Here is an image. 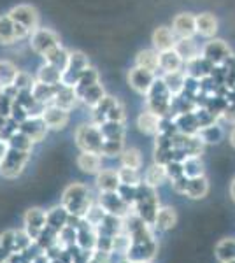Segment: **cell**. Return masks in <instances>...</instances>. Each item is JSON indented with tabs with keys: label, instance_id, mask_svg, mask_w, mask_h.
Instances as JSON below:
<instances>
[{
	"label": "cell",
	"instance_id": "6da1fadb",
	"mask_svg": "<svg viewBox=\"0 0 235 263\" xmlns=\"http://www.w3.org/2000/svg\"><path fill=\"white\" fill-rule=\"evenodd\" d=\"M92 193L89 188L84 182H70L62 193V207L67 211L70 216H78L83 219L84 213L88 211V207L92 205Z\"/></svg>",
	"mask_w": 235,
	"mask_h": 263
},
{
	"label": "cell",
	"instance_id": "7a4b0ae2",
	"mask_svg": "<svg viewBox=\"0 0 235 263\" xmlns=\"http://www.w3.org/2000/svg\"><path fill=\"white\" fill-rule=\"evenodd\" d=\"M146 109L158 114L160 118H170V109H172V97L167 90L161 76L156 74L155 81L149 86L146 95Z\"/></svg>",
	"mask_w": 235,
	"mask_h": 263
},
{
	"label": "cell",
	"instance_id": "3957f363",
	"mask_svg": "<svg viewBox=\"0 0 235 263\" xmlns=\"http://www.w3.org/2000/svg\"><path fill=\"white\" fill-rule=\"evenodd\" d=\"M158 207H160V202H158V197H156V190L149 188L144 182H140L137 186L135 202H134V205H132L134 213L137 214L140 219H144L146 223L153 224L155 223Z\"/></svg>",
	"mask_w": 235,
	"mask_h": 263
},
{
	"label": "cell",
	"instance_id": "277c9868",
	"mask_svg": "<svg viewBox=\"0 0 235 263\" xmlns=\"http://www.w3.org/2000/svg\"><path fill=\"white\" fill-rule=\"evenodd\" d=\"M74 141H76V146H78L81 151L98 153V155H100L104 137H102L100 128H98L95 123H81L78 128H76Z\"/></svg>",
	"mask_w": 235,
	"mask_h": 263
},
{
	"label": "cell",
	"instance_id": "5b68a950",
	"mask_svg": "<svg viewBox=\"0 0 235 263\" xmlns=\"http://www.w3.org/2000/svg\"><path fill=\"white\" fill-rule=\"evenodd\" d=\"M30 155L32 153L28 151H18L7 147L6 156L0 162V176L6 177V179H18L21 174H23L27 163L30 162Z\"/></svg>",
	"mask_w": 235,
	"mask_h": 263
},
{
	"label": "cell",
	"instance_id": "8992f818",
	"mask_svg": "<svg viewBox=\"0 0 235 263\" xmlns=\"http://www.w3.org/2000/svg\"><path fill=\"white\" fill-rule=\"evenodd\" d=\"M28 44L33 53H37L39 57H44L48 51L62 46V41H60V35L55 30L46 28V27H39L37 30H33L30 33Z\"/></svg>",
	"mask_w": 235,
	"mask_h": 263
},
{
	"label": "cell",
	"instance_id": "52a82bcc",
	"mask_svg": "<svg viewBox=\"0 0 235 263\" xmlns=\"http://www.w3.org/2000/svg\"><path fill=\"white\" fill-rule=\"evenodd\" d=\"M23 224L25 233L32 239V242H37L42 232L48 228V214L41 207H30L27 213L23 214Z\"/></svg>",
	"mask_w": 235,
	"mask_h": 263
},
{
	"label": "cell",
	"instance_id": "ba28073f",
	"mask_svg": "<svg viewBox=\"0 0 235 263\" xmlns=\"http://www.w3.org/2000/svg\"><path fill=\"white\" fill-rule=\"evenodd\" d=\"M88 67H89V60L83 51H69V60H67L65 69L62 70V84L74 86L78 78Z\"/></svg>",
	"mask_w": 235,
	"mask_h": 263
},
{
	"label": "cell",
	"instance_id": "9c48e42d",
	"mask_svg": "<svg viewBox=\"0 0 235 263\" xmlns=\"http://www.w3.org/2000/svg\"><path fill=\"white\" fill-rule=\"evenodd\" d=\"M7 16H9L14 23L23 25V27L30 32L37 30V28L41 27L39 11H37L33 6H30V4H18V6H14L9 12H7Z\"/></svg>",
	"mask_w": 235,
	"mask_h": 263
},
{
	"label": "cell",
	"instance_id": "30bf717a",
	"mask_svg": "<svg viewBox=\"0 0 235 263\" xmlns=\"http://www.w3.org/2000/svg\"><path fill=\"white\" fill-rule=\"evenodd\" d=\"M200 54H202L207 62H211L214 67L223 65V63H226L233 57L230 46L221 39H211L209 42H206L202 51H200Z\"/></svg>",
	"mask_w": 235,
	"mask_h": 263
},
{
	"label": "cell",
	"instance_id": "8fae6325",
	"mask_svg": "<svg viewBox=\"0 0 235 263\" xmlns=\"http://www.w3.org/2000/svg\"><path fill=\"white\" fill-rule=\"evenodd\" d=\"M98 203L104 207V211L111 216H118V218L125 219L132 213V207L123 200L118 195V192H100L98 195Z\"/></svg>",
	"mask_w": 235,
	"mask_h": 263
},
{
	"label": "cell",
	"instance_id": "7c38bea8",
	"mask_svg": "<svg viewBox=\"0 0 235 263\" xmlns=\"http://www.w3.org/2000/svg\"><path fill=\"white\" fill-rule=\"evenodd\" d=\"M156 251L158 246L155 239L148 240V242H132L125 258L128 263H151L153 258L156 256Z\"/></svg>",
	"mask_w": 235,
	"mask_h": 263
},
{
	"label": "cell",
	"instance_id": "4fadbf2b",
	"mask_svg": "<svg viewBox=\"0 0 235 263\" xmlns=\"http://www.w3.org/2000/svg\"><path fill=\"white\" fill-rule=\"evenodd\" d=\"M42 121H44L48 130H63L70 121V114L65 109H60L57 105L49 104L44 107V111L41 114Z\"/></svg>",
	"mask_w": 235,
	"mask_h": 263
},
{
	"label": "cell",
	"instance_id": "5bb4252c",
	"mask_svg": "<svg viewBox=\"0 0 235 263\" xmlns=\"http://www.w3.org/2000/svg\"><path fill=\"white\" fill-rule=\"evenodd\" d=\"M156 74L149 70H144V69H139V67H132L126 74V81L130 84V88L134 91H137L139 95H146L149 86L155 81Z\"/></svg>",
	"mask_w": 235,
	"mask_h": 263
},
{
	"label": "cell",
	"instance_id": "9a60e30c",
	"mask_svg": "<svg viewBox=\"0 0 235 263\" xmlns=\"http://www.w3.org/2000/svg\"><path fill=\"white\" fill-rule=\"evenodd\" d=\"M174 35L177 39H193L196 35V27H195V14L191 12H179L176 18L172 20V28Z\"/></svg>",
	"mask_w": 235,
	"mask_h": 263
},
{
	"label": "cell",
	"instance_id": "2e32d148",
	"mask_svg": "<svg viewBox=\"0 0 235 263\" xmlns=\"http://www.w3.org/2000/svg\"><path fill=\"white\" fill-rule=\"evenodd\" d=\"M20 130L23 132L33 144L44 141L46 135H48V132H49L46 128V125L41 116H28L27 120L20 123Z\"/></svg>",
	"mask_w": 235,
	"mask_h": 263
},
{
	"label": "cell",
	"instance_id": "e0dca14e",
	"mask_svg": "<svg viewBox=\"0 0 235 263\" xmlns=\"http://www.w3.org/2000/svg\"><path fill=\"white\" fill-rule=\"evenodd\" d=\"M185 74L190 76V78L193 79H206L209 76L212 74V70H214V65H212L211 62H207L206 58L202 57V54H198V57L191 58V60L185 62Z\"/></svg>",
	"mask_w": 235,
	"mask_h": 263
},
{
	"label": "cell",
	"instance_id": "ac0fdd59",
	"mask_svg": "<svg viewBox=\"0 0 235 263\" xmlns=\"http://www.w3.org/2000/svg\"><path fill=\"white\" fill-rule=\"evenodd\" d=\"M185 69V60L179 57L176 49H167L158 53V70L164 74H170V72H179Z\"/></svg>",
	"mask_w": 235,
	"mask_h": 263
},
{
	"label": "cell",
	"instance_id": "d6986e66",
	"mask_svg": "<svg viewBox=\"0 0 235 263\" xmlns=\"http://www.w3.org/2000/svg\"><path fill=\"white\" fill-rule=\"evenodd\" d=\"M102 156L98 153H88V151H81L76 158V163H78V168L81 172L88 174V176H97L98 172L104 168L102 165Z\"/></svg>",
	"mask_w": 235,
	"mask_h": 263
},
{
	"label": "cell",
	"instance_id": "ffe728a7",
	"mask_svg": "<svg viewBox=\"0 0 235 263\" xmlns=\"http://www.w3.org/2000/svg\"><path fill=\"white\" fill-rule=\"evenodd\" d=\"M79 97L76 95L74 88L67 86V84H60L57 93H55V99H53V105H57L60 109H65V111H72L74 107H78L79 104Z\"/></svg>",
	"mask_w": 235,
	"mask_h": 263
},
{
	"label": "cell",
	"instance_id": "44dd1931",
	"mask_svg": "<svg viewBox=\"0 0 235 263\" xmlns=\"http://www.w3.org/2000/svg\"><path fill=\"white\" fill-rule=\"evenodd\" d=\"M176 41H177V37L174 35V32L170 30L169 27H158L155 28V32H153V35H151L153 49L158 51V53L167 51V49H174Z\"/></svg>",
	"mask_w": 235,
	"mask_h": 263
},
{
	"label": "cell",
	"instance_id": "7402d4cb",
	"mask_svg": "<svg viewBox=\"0 0 235 263\" xmlns=\"http://www.w3.org/2000/svg\"><path fill=\"white\" fill-rule=\"evenodd\" d=\"M195 27L198 35L206 37V39H212L218 32V20L211 12H202V14L195 16Z\"/></svg>",
	"mask_w": 235,
	"mask_h": 263
},
{
	"label": "cell",
	"instance_id": "603a6c76",
	"mask_svg": "<svg viewBox=\"0 0 235 263\" xmlns=\"http://www.w3.org/2000/svg\"><path fill=\"white\" fill-rule=\"evenodd\" d=\"M176 125V128L179 134H186V135H196V132L200 130V125L196 121L195 112H181V114H174L170 116Z\"/></svg>",
	"mask_w": 235,
	"mask_h": 263
},
{
	"label": "cell",
	"instance_id": "cb8c5ba5",
	"mask_svg": "<svg viewBox=\"0 0 235 263\" xmlns=\"http://www.w3.org/2000/svg\"><path fill=\"white\" fill-rule=\"evenodd\" d=\"M95 184L98 192H116L119 188L118 171L116 168H102L95 176Z\"/></svg>",
	"mask_w": 235,
	"mask_h": 263
},
{
	"label": "cell",
	"instance_id": "d4e9b609",
	"mask_svg": "<svg viewBox=\"0 0 235 263\" xmlns=\"http://www.w3.org/2000/svg\"><path fill=\"white\" fill-rule=\"evenodd\" d=\"M160 121L161 118L158 114L149 111V109H144L137 116V128L146 135H156L158 128H160Z\"/></svg>",
	"mask_w": 235,
	"mask_h": 263
},
{
	"label": "cell",
	"instance_id": "484cf974",
	"mask_svg": "<svg viewBox=\"0 0 235 263\" xmlns=\"http://www.w3.org/2000/svg\"><path fill=\"white\" fill-rule=\"evenodd\" d=\"M155 224L156 228H160V230H172L174 227L177 224V213L174 207L170 205H165V207H158L156 211V216H155Z\"/></svg>",
	"mask_w": 235,
	"mask_h": 263
},
{
	"label": "cell",
	"instance_id": "4316f807",
	"mask_svg": "<svg viewBox=\"0 0 235 263\" xmlns=\"http://www.w3.org/2000/svg\"><path fill=\"white\" fill-rule=\"evenodd\" d=\"M97 83H100V76H98V70L95 69V67H92L89 65L88 69H84L83 70V74L78 78V81L74 83V91H76V95L79 97V100H81V95H83L84 91L88 90L89 86H93V84H97Z\"/></svg>",
	"mask_w": 235,
	"mask_h": 263
},
{
	"label": "cell",
	"instance_id": "83f0119b",
	"mask_svg": "<svg viewBox=\"0 0 235 263\" xmlns=\"http://www.w3.org/2000/svg\"><path fill=\"white\" fill-rule=\"evenodd\" d=\"M209 193V181L206 176L193 177V179H188V186L185 195L191 200H200V198H206Z\"/></svg>",
	"mask_w": 235,
	"mask_h": 263
},
{
	"label": "cell",
	"instance_id": "f1b7e54d",
	"mask_svg": "<svg viewBox=\"0 0 235 263\" xmlns=\"http://www.w3.org/2000/svg\"><path fill=\"white\" fill-rule=\"evenodd\" d=\"M60 84H62V83H60ZM60 84H44V83L35 81V84H33V88L30 91H32L33 99L39 102V104L49 105V104H53L55 93H57Z\"/></svg>",
	"mask_w": 235,
	"mask_h": 263
},
{
	"label": "cell",
	"instance_id": "f546056e",
	"mask_svg": "<svg viewBox=\"0 0 235 263\" xmlns=\"http://www.w3.org/2000/svg\"><path fill=\"white\" fill-rule=\"evenodd\" d=\"M161 79H164V83H165L167 90H169V93H170V97L183 95V90H185V81H186L185 70L164 74V76H161Z\"/></svg>",
	"mask_w": 235,
	"mask_h": 263
},
{
	"label": "cell",
	"instance_id": "4dcf8cb0",
	"mask_svg": "<svg viewBox=\"0 0 235 263\" xmlns=\"http://www.w3.org/2000/svg\"><path fill=\"white\" fill-rule=\"evenodd\" d=\"M135 67L156 74V72H158V51H155V49H140L137 53V57H135Z\"/></svg>",
	"mask_w": 235,
	"mask_h": 263
},
{
	"label": "cell",
	"instance_id": "1f68e13d",
	"mask_svg": "<svg viewBox=\"0 0 235 263\" xmlns=\"http://www.w3.org/2000/svg\"><path fill=\"white\" fill-rule=\"evenodd\" d=\"M104 141H125V123L104 121L98 125Z\"/></svg>",
	"mask_w": 235,
	"mask_h": 263
},
{
	"label": "cell",
	"instance_id": "d6a6232c",
	"mask_svg": "<svg viewBox=\"0 0 235 263\" xmlns=\"http://www.w3.org/2000/svg\"><path fill=\"white\" fill-rule=\"evenodd\" d=\"M116 100L118 99H114V97L105 95L97 105H93V107H92V123H95V125L98 126V125H102V123L107 120L109 109L116 104Z\"/></svg>",
	"mask_w": 235,
	"mask_h": 263
},
{
	"label": "cell",
	"instance_id": "836d02e7",
	"mask_svg": "<svg viewBox=\"0 0 235 263\" xmlns=\"http://www.w3.org/2000/svg\"><path fill=\"white\" fill-rule=\"evenodd\" d=\"M165 181H167L165 165H160V163H153L146 171V174H144V179H142L144 184L149 186V188H155V190L158 186L164 184Z\"/></svg>",
	"mask_w": 235,
	"mask_h": 263
},
{
	"label": "cell",
	"instance_id": "e575fe53",
	"mask_svg": "<svg viewBox=\"0 0 235 263\" xmlns=\"http://www.w3.org/2000/svg\"><path fill=\"white\" fill-rule=\"evenodd\" d=\"M214 254L220 263H226L235 260V239L233 237H225L216 244Z\"/></svg>",
	"mask_w": 235,
	"mask_h": 263
},
{
	"label": "cell",
	"instance_id": "d590c367",
	"mask_svg": "<svg viewBox=\"0 0 235 263\" xmlns=\"http://www.w3.org/2000/svg\"><path fill=\"white\" fill-rule=\"evenodd\" d=\"M118 158H119L121 167L135 168V171H139V168L142 167V153H140L137 147H123L121 155H119Z\"/></svg>",
	"mask_w": 235,
	"mask_h": 263
},
{
	"label": "cell",
	"instance_id": "8d00e7d4",
	"mask_svg": "<svg viewBox=\"0 0 235 263\" xmlns=\"http://www.w3.org/2000/svg\"><path fill=\"white\" fill-rule=\"evenodd\" d=\"M181 165H183V174H185L188 179L206 176V167H204V162L200 160V156H186L181 162Z\"/></svg>",
	"mask_w": 235,
	"mask_h": 263
},
{
	"label": "cell",
	"instance_id": "74e56055",
	"mask_svg": "<svg viewBox=\"0 0 235 263\" xmlns=\"http://www.w3.org/2000/svg\"><path fill=\"white\" fill-rule=\"evenodd\" d=\"M35 81L44 83V84H60L62 83V70L55 69L53 65L44 62L39 69H37Z\"/></svg>",
	"mask_w": 235,
	"mask_h": 263
},
{
	"label": "cell",
	"instance_id": "f35d334b",
	"mask_svg": "<svg viewBox=\"0 0 235 263\" xmlns=\"http://www.w3.org/2000/svg\"><path fill=\"white\" fill-rule=\"evenodd\" d=\"M46 214H48V228H49V230L58 233L67 224L69 213H67L62 205H57V207H53V209L46 211Z\"/></svg>",
	"mask_w": 235,
	"mask_h": 263
},
{
	"label": "cell",
	"instance_id": "ab89813d",
	"mask_svg": "<svg viewBox=\"0 0 235 263\" xmlns=\"http://www.w3.org/2000/svg\"><path fill=\"white\" fill-rule=\"evenodd\" d=\"M223 135H225V132L218 123H211V125H207V126H202V128L196 132V137L204 144H218L223 139Z\"/></svg>",
	"mask_w": 235,
	"mask_h": 263
},
{
	"label": "cell",
	"instance_id": "60d3db41",
	"mask_svg": "<svg viewBox=\"0 0 235 263\" xmlns=\"http://www.w3.org/2000/svg\"><path fill=\"white\" fill-rule=\"evenodd\" d=\"M0 44H2V46H12V44H16L14 21H12L7 14L0 16Z\"/></svg>",
	"mask_w": 235,
	"mask_h": 263
},
{
	"label": "cell",
	"instance_id": "b9f144b4",
	"mask_svg": "<svg viewBox=\"0 0 235 263\" xmlns=\"http://www.w3.org/2000/svg\"><path fill=\"white\" fill-rule=\"evenodd\" d=\"M42 58H44L46 63L53 65L55 69L63 70V69H65V65H67V60H69V51L63 49L62 46H58V48L48 51V53H46Z\"/></svg>",
	"mask_w": 235,
	"mask_h": 263
},
{
	"label": "cell",
	"instance_id": "7bdbcfd3",
	"mask_svg": "<svg viewBox=\"0 0 235 263\" xmlns=\"http://www.w3.org/2000/svg\"><path fill=\"white\" fill-rule=\"evenodd\" d=\"M174 49L177 51L179 57H181L185 62L191 60V58H195V57H198V54H200L198 46L195 44L193 39H177Z\"/></svg>",
	"mask_w": 235,
	"mask_h": 263
},
{
	"label": "cell",
	"instance_id": "ee69618b",
	"mask_svg": "<svg viewBox=\"0 0 235 263\" xmlns=\"http://www.w3.org/2000/svg\"><path fill=\"white\" fill-rule=\"evenodd\" d=\"M18 67L9 60H0V90L11 86L14 83V78L18 74Z\"/></svg>",
	"mask_w": 235,
	"mask_h": 263
},
{
	"label": "cell",
	"instance_id": "f6af8a7d",
	"mask_svg": "<svg viewBox=\"0 0 235 263\" xmlns=\"http://www.w3.org/2000/svg\"><path fill=\"white\" fill-rule=\"evenodd\" d=\"M105 97V90H104V86H102L100 83H97V84H93V86H89L86 91L81 95V102H83L86 107L92 109L93 105H97L98 102H100L102 99Z\"/></svg>",
	"mask_w": 235,
	"mask_h": 263
},
{
	"label": "cell",
	"instance_id": "bcb514c9",
	"mask_svg": "<svg viewBox=\"0 0 235 263\" xmlns=\"http://www.w3.org/2000/svg\"><path fill=\"white\" fill-rule=\"evenodd\" d=\"M6 142H7V147H11V149L28 151V153H32V149H33V142L30 141V139L21 130L14 132L9 139H6Z\"/></svg>",
	"mask_w": 235,
	"mask_h": 263
},
{
	"label": "cell",
	"instance_id": "7dc6e473",
	"mask_svg": "<svg viewBox=\"0 0 235 263\" xmlns=\"http://www.w3.org/2000/svg\"><path fill=\"white\" fill-rule=\"evenodd\" d=\"M118 179H119V184H126V186H139L140 182H142V177H140L139 171H135V168H126V167L118 168Z\"/></svg>",
	"mask_w": 235,
	"mask_h": 263
},
{
	"label": "cell",
	"instance_id": "c3c4849f",
	"mask_svg": "<svg viewBox=\"0 0 235 263\" xmlns=\"http://www.w3.org/2000/svg\"><path fill=\"white\" fill-rule=\"evenodd\" d=\"M123 147H125V141H104L102 142L100 156L102 158H118L121 155Z\"/></svg>",
	"mask_w": 235,
	"mask_h": 263
},
{
	"label": "cell",
	"instance_id": "681fc988",
	"mask_svg": "<svg viewBox=\"0 0 235 263\" xmlns=\"http://www.w3.org/2000/svg\"><path fill=\"white\" fill-rule=\"evenodd\" d=\"M33 84H35V76H32L27 70H18L12 86H14L18 91H25V90H32Z\"/></svg>",
	"mask_w": 235,
	"mask_h": 263
},
{
	"label": "cell",
	"instance_id": "f907efd6",
	"mask_svg": "<svg viewBox=\"0 0 235 263\" xmlns=\"http://www.w3.org/2000/svg\"><path fill=\"white\" fill-rule=\"evenodd\" d=\"M126 120V112H125V105L119 100H116V104L109 109L107 112V120L105 121H116V123H125Z\"/></svg>",
	"mask_w": 235,
	"mask_h": 263
},
{
	"label": "cell",
	"instance_id": "816d5d0a",
	"mask_svg": "<svg viewBox=\"0 0 235 263\" xmlns=\"http://www.w3.org/2000/svg\"><path fill=\"white\" fill-rule=\"evenodd\" d=\"M119 197L125 200L128 205H134L135 202V195H137V186H126V184H119V188L116 190Z\"/></svg>",
	"mask_w": 235,
	"mask_h": 263
},
{
	"label": "cell",
	"instance_id": "f5cc1de1",
	"mask_svg": "<svg viewBox=\"0 0 235 263\" xmlns=\"http://www.w3.org/2000/svg\"><path fill=\"white\" fill-rule=\"evenodd\" d=\"M165 172H167V179L169 181L185 176V174H183V165H181V162H177V160H170V162H167L165 163Z\"/></svg>",
	"mask_w": 235,
	"mask_h": 263
},
{
	"label": "cell",
	"instance_id": "db71d44e",
	"mask_svg": "<svg viewBox=\"0 0 235 263\" xmlns=\"http://www.w3.org/2000/svg\"><path fill=\"white\" fill-rule=\"evenodd\" d=\"M12 102H14L12 97L7 95L4 90H0V118H9Z\"/></svg>",
	"mask_w": 235,
	"mask_h": 263
},
{
	"label": "cell",
	"instance_id": "11a10c76",
	"mask_svg": "<svg viewBox=\"0 0 235 263\" xmlns=\"http://www.w3.org/2000/svg\"><path fill=\"white\" fill-rule=\"evenodd\" d=\"M9 118H12L14 121H25L28 118V112H27V109L25 107H21V105L18 104V102H12V107H11V114H9Z\"/></svg>",
	"mask_w": 235,
	"mask_h": 263
},
{
	"label": "cell",
	"instance_id": "9f6ffc18",
	"mask_svg": "<svg viewBox=\"0 0 235 263\" xmlns=\"http://www.w3.org/2000/svg\"><path fill=\"white\" fill-rule=\"evenodd\" d=\"M220 118L230 125H235V104H226L223 111L220 112Z\"/></svg>",
	"mask_w": 235,
	"mask_h": 263
},
{
	"label": "cell",
	"instance_id": "6f0895ef",
	"mask_svg": "<svg viewBox=\"0 0 235 263\" xmlns=\"http://www.w3.org/2000/svg\"><path fill=\"white\" fill-rule=\"evenodd\" d=\"M170 184H172V190L179 195H185L186 192V186H188V177L186 176H181L177 177V179H172L170 181Z\"/></svg>",
	"mask_w": 235,
	"mask_h": 263
},
{
	"label": "cell",
	"instance_id": "680465c9",
	"mask_svg": "<svg viewBox=\"0 0 235 263\" xmlns=\"http://www.w3.org/2000/svg\"><path fill=\"white\" fill-rule=\"evenodd\" d=\"M30 30H27V28L23 27V25H20V23H14V37H16V42H20V41H25V39H28L30 37Z\"/></svg>",
	"mask_w": 235,
	"mask_h": 263
},
{
	"label": "cell",
	"instance_id": "91938a15",
	"mask_svg": "<svg viewBox=\"0 0 235 263\" xmlns=\"http://www.w3.org/2000/svg\"><path fill=\"white\" fill-rule=\"evenodd\" d=\"M6 153H7V142L0 139V162H2V160H4V156H6Z\"/></svg>",
	"mask_w": 235,
	"mask_h": 263
},
{
	"label": "cell",
	"instance_id": "94428289",
	"mask_svg": "<svg viewBox=\"0 0 235 263\" xmlns=\"http://www.w3.org/2000/svg\"><path fill=\"white\" fill-rule=\"evenodd\" d=\"M228 139H230V144H232V147L235 149V125H233V128L230 130V135H228Z\"/></svg>",
	"mask_w": 235,
	"mask_h": 263
},
{
	"label": "cell",
	"instance_id": "6125c7cd",
	"mask_svg": "<svg viewBox=\"0 0 235 263\" xmlns=\"http://www.w3.org/2000/svg\"><path fill=\"white\" fill-rule=\"evenodd\" d=\"M230 197H232V200L235 202V177L230 182Z\"/></svg>",
	"mask_w": 235,
	"mask_h": 263
},
{
	"label": "cell",
	"instance_id": "be15d7a7",
	"mask_svg": "<svg viewBox=\"0 0 235 263\" xmlns=\"http://www.w3.org/2000/svg\"><path fill=\"white\" fill-rule=\"evenodd\" d=\"M226 263H235V260H232V261H226Z\"/></svg>",
	"mask_w": 235,
	"mask_h": 263
},
{
	"label": "cell",
	"instance_id": "e7e4bbea",
	"mask_svg": "<svg viewBox=\"0 0 235 263\" xmlns=\"http://www.w3.org/2000/svg\"><path fill=\"white\" fill-rule=\"evenodd\" d=\"M2 120H4V118H0V121H2Z\"/></svg>",
	"mask_w": 235,
	"mask_h": 263
},
{
	"label": "cell",
	"instance_id": "03108f58",
	"mask_svg": "<svg viewBox=\"0 0 235 263\" xmlns=\"http://www.w3.org/2000/svg\"><path fill=\"white\" fill-rule=\"evenodd\" d=\"M0 139H2V137H0Z\"/></svg>",
	"mask_w": 235,
	"mask_h": 263
}]
</instances>
